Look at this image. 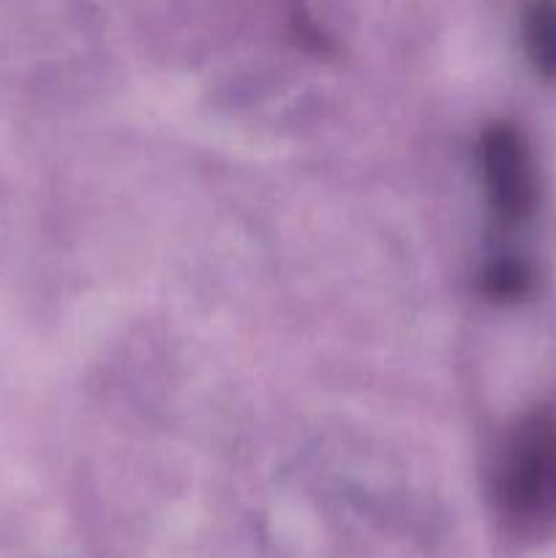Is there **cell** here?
I'll list each match as a JSON object with an SVG mask.
<instances>
[{
  "instance_id": "obj_1",
  "label": "cell",
  "mask_w": 556,
  "mask_h": 558,
  "mask_svg": "<svg viewBox=\"0 0 556 558\" xmlns=\"http://www.w3.org/2000/svg\"><path fill=\"white\" fill-rule=\"evenodd\" d=\"M491 505L512 539L556 537V412L532 409L505 430L491 463Z\"/></svg>"
},
{
  "instance_id": "obj_2",
  "label": "cell",
  "mask_w": 556,
  "mask_h": 558,
  "mask_svg": "<svg viewBox=\"0 0 556 558\" xmlns=\"http://www.w3.org/2000/svg\"><path fill=\"white\" fill-rule=\"evenodd\" d=\"M480 172L496 227H523L537 202V178L532 153L516 125L491 123L480 134Z\"/></svg>"
},
{
  "instance_id": "obj_3",
  "label": "cell",
  "mask_w": 556,
  "mask_h": 558,
  "mask_svg": "<svg viewBox=\"0 0 556 558\" xmlns=\"http://www.w3.org/2000/svg\"><path fill=\"white\" fill-rule=\"evenodd\" d=\"M523 44L534 69L556 80V0H537L523 20Z\"/></svg>"
},
{
  "instance_id": "obj_4",
  "label": "cell",
  "mask_w": 556,
  "mask_h": 558,
  "mask_svg": "<svg viewBox=\"0 0 556 558\" xmlns=\"http://www.w3.org/2000/svg\"><path fill=\"white\" fill-rule=\"evenodd\" d=\"M480 283L494 303H518L532 292V270L518 256H496L483 270Z\"/></svg>"
}]
</instances>
